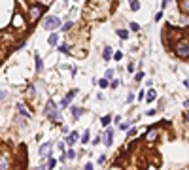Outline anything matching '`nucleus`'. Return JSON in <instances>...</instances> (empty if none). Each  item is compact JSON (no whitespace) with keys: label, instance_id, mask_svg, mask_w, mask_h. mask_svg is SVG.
<instances>
[{"label":"nucleus","instance_id":"nucleus-1","mask_svg":"<svg viewBox=\"0 0 189 170\" xmlns=\"http://www.w3.org/2000/svg\"><path fill=\"white\" fill-rule=\"evenodd\" d=\"M45 8H47V6L42 4V2H34V4L28 8V23H36L38 19L44 15Z\"/></svg>","mask_w":189,"mask_h":170},{"label":"nucleus","instance_id":"nucleus-2","mask_svg":"<svg viewBox=\"0 0 189 170\" xmlns=\"http://www.w3.org/2000/svg\"><path fill=\"white\" fill-rule=\"evenodd\" d=\"M174 53H176V57H180V59H189V40L180 38L174 44Z\"/></svg>","mask_w":189,"mask_h":170},{"label":"nucleus","instance_id":"nucleus-3","mask_svg":"<svg viewBox=\"0 0 189 170\" xmlns=\"http://www.w3.org/2000/svg\"><path fill=\"white\" fill-rule=\"evenodd\" d=\"M28 25V21L25 19V15L21 13V11H15L14 17H11V28L14 30H25Z\"/></svg>","mask_w":189,"mask_h":170},{"label":"nucleus","instance_id":"nucleus-4","mask_svg":"<svg viewBox=\"0 0 189 170\" xmlns=\"http://www.w3.org/2000/svg\"><path fill=\"white\" fill-rule=\"evenodd\" d=\"M44 28L45 30H55V28H59L61 27V19L59 17H55V15H47V17L44 19Z\"/></svg>","mask_w":189,"mask_h":170},{"label":"nucleus","instance_id":"nucleus-5","mask_svg":"<svg viewBox=\"0 0 189 170\" xmlns=\"http://www.w3.org/2000/svg\"><path fill=\"white\" fill-rule=\"evenodd\" d=\"M0 170H9V151L6 146H0Z\"/></svg>","mask_w":189,"mask_h":170},{"label":"nucleus","instance_id":"nucleus-6","mask_svg":"<svg viewBox=\"0 0 189 170\" xmlns=\"http://www.w3.org/2000/svg\"><path fill=\"white\" fill-rule=\"evenodd\" d=\"M157 138H159V125H151V129H149L148 132L144 134V140H146L148 144H153Z\"/></svg>","mask_w":189,"mask_h":170},{"label":"nucleus","instance_id":"nucleus-7","mask_svg":"<svg viewBox=\"0 0 189 170\" xmlns=\"http://www.w3.org/2000/svg\"><path fill=\"white\" fill-rule=\"evenodd\" d=\"M76 94H78V89H72L70 93L66 94V96H64V100H63V102H61V108H66L68 104H70V102L74 100V96H76Z\"/></svg>","mask_w":189,"mask_h":170},{"label":"nucleus","instance_id":"nucleus-8","mask_svg":"<svg viewBox=\"0 0 189 170\" xmlns=\"http://www.w3.org/2000/svg\"><path fill=\"white\" fill-rule=\"evenodd\" d=\"M102 140H104V146H108V148H110V146H112V142H113V129H108V130H106Z\"/></svg>","mask_w":189,"mask_h":170},{"label":"nucleus","instance_id":"nucleus-9","mask_svg":"<svg viewBox=\"0 0 189 170\" xmlns=\"http://www.w3.org/2000/svg\"><path fill=\"white\" fill-rule=\"evenodd\" d=\"M17 112H19V115H23L25 119H30V112H28V108L25 106V104H21V102L17 104Z\"/></svg>","mask_w":189,"mask_h":170},{"label":"nucleus","instance_id":"nucleus-10","mask_svg":"<svg viewBox=\"0 0 189 170\" xmlns=\"http://www.w3.org/2000/svg\"><path fill=\"white\" fill-rule=\"evenodd\" d=\"M78 138H80V134H78L76 130H72V132L68 134V138H66V144H68V148H72L74 144L78 142Z\"/></svg>","mask_w":189,"mask_h":170},{"label":"nucleus","instance_id":"nucleus-11","mask_svg":"<svg viewBox=\"0 0 189 170\" xmlns=\"http://www.w3.org/2000/svg\"><path fill=\"white\" fill-rule=\"evenodd\" d=\"M178 8H180L182 13L189 15V0H178Z\"/></svg>","mask_w":189,"mask_h":170},{"label":"nucleus","instance_id":"nucleus-12","mask_svg":"<svg viewBox=\"0 0 189 170\" xmlns=\"http://www.w3.org/2000/svg\"><path fill=\"white\" fill-rule=\"evenodd\" d=\"M51 148H53V144H51V142H45L44 146H42V148L38 149V153H40L42 157H45V155H47V153H49V149H51Z\"/></svg>","mask_w":189,"mask_h":170},{"label":"nucleus","instance_id":"nucleus-13","mask_svg":"<svg viewBox=\"0 0 189 170\" xmlns=\"http://www.w3.org/2000/svg\"><path fill=\"white\" fill-rule=\"evenodd\" d=\"M47 44L51 45V47H55V45L59 44V34H55V32H51L49 38H47Z\"/></svg>","mask_w":189,"mask_h":170},{"label":"nucleus","instance_id":"nucleus-14","mask_svg":"<svg viewBox=\"0 0 189 170\" xmlns=\"http://www.w3.org/2000/svg\"><path fill=\"white\" fill-rule=\"evenodd\" d=\"M112 57H113L112 47H108V45H106V47H104V51H102V59H104V61H110Z\"/></svg>","mask_w":189,"mask_h":170},{"label":"nucleus","instance_id":"nucleus-15","mask_svg":"<svg viewBox=\"0 0 189 170\" xmlns=\"http://www.w3.org/2000/svg\"><path fill=\"white\" fill-rule=\"evenodd\" d=\"M0 40L4 42V44H14L15 36H14V34H9V32H8V34H2V36H0Z\"/></svg>","mask_w":189,"mask_h":170},{"label":"nucleus","instance_id":"nucleus-16","mask_svg":"<svg viewBox=\"0 0 189 170\" xmlns=\"http://www.w3.org/2000/svg\"><path fill=\"white\" fill-rule=\"evenodd\" d=\"M129 9H131V11H138V9H140V2H138V0H129Z\"/></svg>","mask_w":189,"mask_h":170},{"label":"nucleus","instance_id":"nucleus-17","mask_svg":"<svg viewBox=\"0 0 189 170\" xmlns=\"http://www.w3.org/2000/svg\"><path fill=\"white\" fill-rule=\"evenodd\" d=\"M155 98H157V93H155L153 89H149L148 93H146V100H148V102H153Z\"/></svg>","mask_w":189,"mask_h":170},{"label":"nucleus","instance_id":"nucleus-18","mask_svg":"<svg viewBox=\"0 0 189 170\" xmlns=\"http://www.w3.org/2000/svg\"><path fill=\"white\" fill-rule=\"evenodd\" d=\"M36 72H38V74H40V72H44V61H42L38 55H36Z\"/></svg>","mask_w":189,"mask_h":170},{"label":"nucleus","instance_id":"nucleus-19","mask_svg":"<svg viewBox=\"0 0 189 170\" xmlns=\"http://www.w3.org/2000/svg\"><path fill=\"white\" fill-rule=\"evenodd\" d=\"M70 112H72V117H74V119H80V117H81V108H76V106H74Z\"/></svg>","mask_w":189,"mask_h":170},{"label":"nucleus","instance_id":"nucleus-20","mask_svg":"<svg viewBox=\"0 0 189 170\" xmlns=\"http://www.w3.org/2000/svg\"><path fill=\"white\" fill-rule=\"evenodd\" d=\"M117 36H119L121 40H127V38H129V30H125V28H119V30H117Z\"/></svg>","mask_w":189,"mask_h":170},{"label":"nucleus","instance_id":"nucleus-21","mask_svg":"<svg viewBox=\"0 0 189 170\" xmlns=\"http://www.w3.org/2000/svg\"><path fill=\"white\" fill-rule=\"evenodd\" d=\"M99 85L102 89H106V87H110V80L108 78H102V80H99Z\"/></svg>","mask_w":189,"mask_h":170},{"label":"nucleus","instance_id":"nucleus-22","mask_svg":"<svg viewBox=\"0 0 189 170\" xmlns=\"http://www.w3.org/2000/svg\"><path fill=\"white\" fill-rule=\"evenodd\" d=\"M100 123H102L104 127H108L110 123H112V115H104V117H102V121H100Z\"/></svg>","mask_w":189,"mask_h":170},{"label":"nucleus","instance_id":"nucleus-23","mask_svg":"<svg viewBox=\"0 0 189 170\" xmlns=\"http://www.w3.org/2000/svg\"><path fill=\"white\" fill-rule=\"evenodd\" d=\"M70 28H74V23L72 21H66V23H64V25H63V30H70Z\"/></svg>","mask_w":189,"mask_h":170},{"label":"nucleus","instance_id":"nucleus-24","mask_svg":"<svg viewBox=\"0 0 189 170\" xmlns=\"http://www.w3.org/2000/svg\"><path fill=\"white\" fill-rule=\"evenodd\" d=\"M55 165H57V161H55L53 157H51L49 161H47V170H53V168H55Z\"/></svg>","mask_w":189,"mask_h":170},{"label":"nucleus","instance_id":"nucleus-25","mask_svg":"<svg viewBox=\"0 0 189 170\" xmlns=\"http://www.w3.org/2000/svg\"><path fill=\"white\" fill-rule=\"evenodd\" d=\"M64 157H66V159H74V157H76V151H74V149H68V151L64 153Z\"/></svg>","mask_w":189,"mask_h":170},{"label":"nucleus","instance_id":"nucleus-26","mask_svg":"<svg viewBox=\"0 0 189 170\" xmlns=\"http://www.w3.org/2000/svg\"><path fill=\"white\" fill-rule=\"evenodd\" d=\"M89 130H85V132H83V138H81V144H87V142H89Z\"/></svg>","mask_w":189,"mask_h":170},{"label":"nucleus","instance_id":"nucleus-27","mask_svg":"<svg viewBox=\"0 0 189 170\" xmlns=\"http://www.w3.org/2000/svg\"><path fill=\"white\" fill-rule=\"evenodd\" d=\"M59 51H61V53H68V45L66 44H61V45H59Z\"/></svg>","mask_w":189,"mask_h":170},{"label":"nucleus","instance_id":"nucleus-28","mask_svg":"<svg viewBox=\"0 0 189 170\" xmlns=\"http://www.w3.org/2000/svg\"><path fill=\"white\" fill-rule=\"evenodd\" d=\"M121 59H123L121 51H115V53H113V61H121Z\"/></svg>","mask_w":189,"mask_h":170},{"label":"nucleus","instance_id":"nucleus-29","mask_svg":"<svg viewBox=\"0 0 189 170\" xmlns=\"http://www.w3.org/2000/svg\"><path fill=\"white\" fill-rule=\"evenodd\" d=\"M129 27H131V30H132V32H138V30H140V25H136V23H131Z\"/></svg>","mask_w":189,"mask_h":170},{"label":"nucleus","instance_id":"nucleus-30","mask_svg":"<svg viewBox=\"0 0 189 170\" xmlns=\"http://www.w3.org/2000/svg\"><path fill=\"white\" fill-rule=\"evenodd\" d=\"M110 87H112V89H117V87H119V80H113V81H110Z\"/></svg>","mask_w":189,"mask_h":170},{"label":"nucleus","instance_id":"nucleus-31","mask_svg":"<svg viewBox=\"0 0 189 170\" xmlns=\"http://www.w3.org/2000/svg\"><path fill=\"white\" fill-rule=\"evenodd\" d=\"M161 19H163V9H159V11H157V13H155V21H161Z\"/></svg>","mask_w":189,"mask_h":170},{"label":"nucleus","instance_id":"nucleus-32","mask_svg":"<svg viewBox=\"0 0 189 170\" xmlns=\"http://www.w3.org/2000/svg\"><path fill=\"white\" fill-rule=\"evenodd\" d=\"M142 78H144V72H138V74H136V76H134V81H136V83H138V81L142 80Z\"/></svg>","mask_w":189,"mask_h":170},{"label":"nucleus","instance_id":"nucleus-33","mask_svg":"<svg viewBox=\"0 0 189 170\" xmlns=\"http://www.w3.org/2000/svg\"><path fill=\"white\" fill-rule=\"evenodd\" d=\"M132 100H134V94H132V93H129V94H127V104H131Z\"/></svg>","mask_w":189,"mask_h":170},{"label":"nucleus","instance_id":"nucleus-34","mask_svg":"<svg viewBox=\"0 0 189 170\" xmlns=\"http://www.w3.org/2000/svg\"><path fill=\"white\" fill-rule=\"evenodd\" d=\"M113 76V70H112V68H108V70H106V78H108V80H110V78H112Z\"/></svg>","mask_w":189,"mask_h":170},{"label":"nucleus","instance_id":"nucleus-35","mask_svg":"<svg viewBox=\"0 0 189 170\" xmlns=\"http://www.w3.org/2000/svg\"><path fill=\"white\" fill-rule=\"evenodd\" d=\"M129 127H131V125H129V123H121V125H119V129H121V130H127V129H129Z\"/></svg>","mask_w":189,"mask_h":170},{"label":"nucleus","instance_id":"nucleus-36","mask_svg":"<svg viewBox=\"0 0 189 170\" xmlns=\"http://www.w3.org/2000/svg\"><path fill=\"white\" fill-rule=\"evenodd\" d=\"M144 96H146V93H144V91H140V93H138V96H136V98H138V100H144Z\"/></svg>","mask_w":189,"mask_h":170},{"label":"nucleus","instance_id":"nucleus-37","mask_svg":"<svg viewBox=\"0 0 189 170\" xmlns=\"http://www.w3.org/2000/svg\"><path fill=\"white\" fill-rule=\"evenodd\" d=\"M127 72H131V74H132V72H134V64H129V66H127Z\"/></svg>","mask_w":189,"mask_h":170},{"label":"nucleus","instance_id":"nucleus-38","mask_svg":"<svg viewBox=\"0 0 189 170\" xmlns=\"http://www.w3.org/2000/svg\"><path fill=\"white\" fill-rule=\"evenodd\" d=\"M100 142H102V138H100V136H97V138L93 140V144H95V146H97V144H100Z\"/></svg>","mask_w":189,"mask_h":170},{"label":"nucleus","instance_id":"nucleus-39","mask_svg":"<svg viewBox=\"0 0 189 170\" xmlns=\"http://www.w3.org/2000/svg\"><path fill=\"white\" fill-rule=\"evenodd\" d=\"M83 170H93V165H91V163H87V165H85V168H83Z\"/></svg>","mask_w":189,"mask_h":170},{"label":"nucleus","instance_id":"nucleus-40","mask_svg":"<svg viewBox=\"0 0 189 170\" xmlns=\"http://www.w3.org/2000/svg\"><path fill=\"white\" fill-rule=\"evenodd\" d=\"M184 119H185V121L189 123V112H185V113H184Z\"/></svg>","mask_w":189,"mask_h":170},{"label":"nucleus","instance_id":"nucleus-41","mask_svg":"<svg viewBox=\"0 0 189 170\" xmlns=\"http://www.w3.org/2000/svg\"><path fill=\"white\" fill-rule=\"evenodd\" d=\"M184 87H187V89H189V80H185V81H184Z\"/></svg>","mask_w":189,"mask_h":170},{"label":"nucleus","instance_id":"nucleus-42","mask_svg":"<svg viewBox=\"0 0 189 170\" xmlns=\"http://www.w3.org/2000/svg\"><path fill=\"white\" fill-rule=\"evenodd\" d=\"M36 170H47V166H40V168H36Z\"/></svg>","mask_w":189,"mask_h":170},{"label":"nucleus","instance_id":"nucleus-43","mask_svg":"<svg viewBox=\"0 0 189 170\" xmlns=\"http://www.w3.org/2000/svg\"><path fill=\"white\" fill-rule=\"evenodd\" d=\"M184 104H185V108H189V100H185V102H184Z\"/></svg>","mask_w":189,"mask_h":170},{"label":"nucleus","instance_id":"nucleus-44","mask_svg":"<svg viewBox=\"0 0 189 170\" xmlns=\"http://www.w3.org/2000/svg\"><path fill=\"white\" fill-rule=\"evenodd\" d=\"M2 98H4V93H2V91H0V100H2Z\"/></svg>","mask_w":189,"mask_h":170},{"label":"nucleus","instance_id":"nucleus-45","mask_svg":"<svg viewBox=\"0 0 189 170\" xmlns=\"http://www.w3.org/2000/svg\"><path fill=\"white\" fill-rule=\"evenodd\" d=\"M34 2H38V0H34ZM40 2H42V0H40ZM42 4H44V2H42Z\"/></svg>","mask_w":189,"mask_h":170},{"label":"nucleus","instance_id":"nucleus-46","mask_svg":"<svg viewBox=\"0 0 189 170\" xmlns=\"http://www.w3.org/2000/svg\"><path fill=\"white\" fill-rule=\"evenodd\" d=\"M64 2H68V0H64Z\"/></svg>","mask_w":189,"mask_h":170}]
</instances>
